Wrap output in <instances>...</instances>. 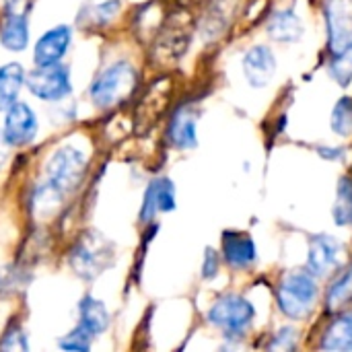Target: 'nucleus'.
<instances>
[{
    "label": "nucleus",
    "mask_w": 352,
    "mask_h": 352,
    "mask_svg": "<svg viewBox=\"0 0 352 352\" xmlns=\"http://www.w3.org/2000/svg\"><path fill=\"white\" fill-rule=\"evenodd\" d=\"M87 171V155L72 146H60L45 163V186L60 198L74 192Z\"/></svg>",
    "instance_id": "f257e3e1"
},
{
    "label": "nucleus",
    "mask_w": 352,
    "mask_h": 352,
    "mask_svg": "<svg viewBox=\"0 0 352 352\" xmlns=\"http://www.w3.org/2000/svg\"><path fill=\"white\" fill-rule=\"evenodd\" d=\"M136 85V70L130 62L118 60L109 64L91 85V101L97 107H113L124 101Z\"/></svg>",
    "instance_id": "f03ea898"
},
{
    "label": "nucleus",
    "mask_w": 352,
    "mask_h": 352,
    "mask_svg": "<svg viewBox=\"0 0 352 352\" xmlns=\"http://www.w3.org/2000/svg\"><path fill=\"white\" fill-rule=\"evenodd\" d=\"M318 297L316 274L305 270L289 272L278 287V307L291 320H303L314 309Z\"/></svg>",
    "instance_id": "7ed1b4c3"
},
{
    "label": "nucleus",
    "mask_w": 352,
    "mask_h": 352,
    "mask_svg": "<svg viewBox=\"0 0 352 352\" xmlns=\"http://www.w3.org/2000/svg\"><path fill=\"white\" fill-rule=\"evenodd\" d=\"M111 258L113 250L109 241L95 231H87L70 252V268L80 278L91 280L111 264Z\"/></svg>",
    "instance_id": "20e7f679"
},
{
    "label": "nucleus",
    "mask_w": 352,
    "mask_h": 352,
    "mask_svg": "<svg viewBox=\"0 0 352 352\" xmlns=\"http://www.w3.org/2000/svg\"><path fill=\"white\" fill-rule=\"evenodd\" d=\"M254 318H256L254 305L239 295L221 297L208 311L210 324H214L229 336H241L252 326Z\"/></svg>",
    "instance_id": "39448f33"
},
{
    "label": "nucleus",
    "mask_w": 352,
    "mask_h": 352,
    "mask_svg": "<svg viewBox=\"0 0 352 352\" xmlns=\"http://www.w3.org/2000/svg\"><path fill=\"white\" fill-rule=\"evenodd\" d=\"M31 95L41 101H62L72 93V78L66 66H35L25 80Z\"/></svg>",
    "instance_id": "423d86ee"
},
{
    "label": "nucleus",
    "mask_w": 352,
    "mask_h": 352,
    "mask_svg": "<svg viewBox=\"0 0 352 352\" xmlns=\"http://www.w3.org/2000/svg\"><path fill=\"white\" fill-rule=\"evenodd\" d=\"M37 130H39L37 116L27 103L16 101L6 109L2 134L6 138L8 146H25V144L33 142L37 136Z\"/></svg>",
    "instance_id": "0eeeda50"
},
{
    "label": "nucleus",
    "mask_w": 352,
    "mask_h": 352,
    "mask_svg": "<svg viewBox=\"0 0 352 352\" xmlns=\"http://www.w3.org/2000/svg\"><path fill=\"white\" fill-rule=\"evenodd\" d=\"M328 37L332 54H340L352 45V4L351 0H328L326 2Z\"/></svg>",
    "instance_id": "6e6552de"
},
{
    "label": "nucleus",
    "mask_w": 352,
    "mask_h": 352,
    "mask_svg": "<svg viewBox=\"0 0 352 352\" xmlns=\"http://www.w3.org/2000/svg\"><path fill=\"white\" fill-rule=\"evenodd\" d=\"M72 41V29L68 25H58L47 29L33 47L35 66H56L66 56Z\"/></svg>",
    "instance_id": "1a4fd4ad"
},
{
    "label": "nucleus",
    "mask_w": 352,
    "mask_h": 352,
    "mask_svg": "<svg viewBox=\"0 0 352 352\" xmlns=\"http://www.w3.org/2000/svg\"><path fill=\"white\" fill-rule=\"evenodd\" d=\"M243 72L252 87H266L276 72V58L268 45H254L243 56Z\"/></svg>",
    "instance_id": "9d476101"
},
{
    "label": "nucleus",
    "mask_w": 352,
    "mask_h": 352,
    "mask_svg": "<svg viewBox=\"0 0 352 352\" xmlns=\"http://www.w3.org/2000/svg\"><path fill=\"white\" fill-rule=\"evenodd\" d=\"M342 254V243L330 235H318L309 243V258L307 268L316 276H326L336 264Z\"/></svg>",
    "instance_id": "9b49d317"
},
{
    "label": "nucleus",
    "mask_w": 352,
    "mask_h": 352,
    "mask_svg": "<svg viewBox=\"0 0 352 352\" xmlns=\"http://www.w3.org/2000/svg\"><path fill=\"white\" fill-rule=\"evenodd\" d=\"M175 208V188L173 182L167 177H159L155 182H151V186L146 188L144 194V202H142V210H140V219L144 223L153 221L157 212H169Z\"/></svg>",
    "instance_id": "f8f14e48"
},
{
    "label": "nucleus",
    "mask_w": 352,
    "mask_h": 352,
    "mask_svg": "<svg viewBox=\"0 0 352 352\" xmlns=\"http://www.w3.org/2000/svg\"><path fill=\"white\" fill-rule=\"evenodd\" d=\"M223 256L233 268H248L256 262V243L245 233H225L223 237Z\"/></svg>",
    "instance_id": "ddd939ff"
},
{
    "label": "nucleus",
    "mask_w": 352,
    "mask_h": 352,
    "mask_svg": "<svg viewBox=\"0 0 352 352\" xmlns=\"http://www.w3.org/2000/svg\"><path fill=\"white\" fill-rule=\"evenodd\" d=\"M0 45L8 52H23L29 45V23L21 12H8L0 25Z\"/></svg>",
    "instance_id": "4468645a"
},
{
    "label": "nucleus",
    "mask_w": 352,
    "mask_h": 352,
    "mask_svg": "<svg viewBox=\"0 0 352 352\" xmlns=\"http://www.w3.org/2000/svg\"><path fill=\"white\" fill-rule=\"evenodd\" d=\"M25 80L27 74L19 62H8L0 66V111H6L12 103H16Z\"/></svg>",
    "instance_id": "2eb2a0df"
},
{
    "label": "nucleus",
    "mask_w": 352,
    "mask_h": 352,
    "mask_svg": "<svg viewBox=\"0 0 352 352\" xmlns=\"http://www.w3.org/2000/svg\"><path fill=\"white\" fill-rule=\"evenodd\" d=\"M78 324L91 332L93 336L97 334H103L109 326V314H107V307L91 297V295H85L80 301H78Z\"/></svg>",
    "instance_id": "dca6fc26"
},
{
    "label": "nucleus",
    "mask_w": 352,
    "mask_h": 352,
    "mask_svg": "<svg viewBox=\"0 0 352 352\" xmlns=\"http://www.w3.org/2000/svg\"><path fill=\"white\" fill-rule=\"evenodd\" d=\"M268 33L276 41L295 43L303 37L305 27H303V21L299 19V14L295 10H278L268 23Z\"/></svg>",
    "instance_id": "f3484780"
},
{
    "label": "nucleus",
    "mask_w": 352,
    "mask_h": 352,
    "mask_svg": "<svg viewBox=\"0 0 352 352\" xmlns=\"http://www.w3.org/2000/svg\"><path fill=\"white\" fill-rule=\"evenodd\" d=\"M169 140L177 146V148H194L198 144V134H196V120L192 113H188L186 109L177 111L171 126H169Z\"/></svg>",
    "instance_id": "a211bd4d"
},
{
    "label": "nucleus",
    "mask_w": 352,
    "mask_h": 352,
    "mask_svg": "<svg viewBox=\"0 0 352 352\" xmlns=\"http://www.w3.org/2000/svg\"><path fill=\"white\" fill-rule=\"evenodd\" d=\"M322 349L326 351H352V311L334 320L326 330Z\"/></svg>",
    "instance_id": "6ab92c4d"
},
{
    "label": "nucleus",
    "mask_w": 352,
    "mask_h": 352,
    "mask_svg": "<svg viewBox=\"0 0 352 352\" xmlns=\"http://www.w3.org/2000/svg\"><path fill=\"white\" fill-rule=\"evenodd\" d=\"M332 214L338 225H352V182L346 177L338 182L336 204Z\"/></svg>",
    "instance_id": "aec40b11"
},
{
    "label": "nucleus",
    "mask_w": 352,
    "mask_h": 352,
    "mask_svg": "<svg viewBox=\"0 0 352 352\" xmlns=\"http://www.w3.org/2000/svg\"><path fill=\"white\" fill-rule=\"evenodd\" d=\"M352 295V266L349 270H344L330 287L328 291V307L336 309L340 307L346 299H351Z\"/></svg>",
    "instance_id": "412c9836"
},
{
    "label": "nucleus",
    "mask_w": 352,
    "mask_h": 352,
    "mask_svg": "<svg viewBox=\"0 0 352 352\" xmlns=\"http://www.w3.org/2000/svg\"><path fill=\"white\" fill-rule=\"evenodd\" d=\"M332 130L340 136L352 134V99L342 97L332 111Z\"/></svg>",
    "instance_id": "4be33fe9"
},
{
    "label": "nucleus",
    "mask_w": 352,
    "mask_h": 352,
    "mask_svg": "<svg viewBox=\"0 0 352 352\" xmlns=\"http://www.w3.org/2000/svg\"><path fill=\"white\" fill-rule=\"evenodd\" d=\"M91 340H93V334L87 332L80 324L76 328H72L64 338L58 340V346L64 349V351L72 352H87L91 349Z\"/></svg>",
    "instance_id": "5701e85b"
},
{
    "label": "nucleus",
    "mask_w": 352,
    "mask_h": 352,
    "mask_svg": "<svg viewBox=\"0 0 352 352\" xmlns=\"http://www.w3.org/2000/svg\"><path fill=\"white\" fill-rule=\"evenodd\" d=\"M330 72L332 76L340 82V85H346L352 78V45L349 50L340 52L334 56V62L330 66Z\"/></svg>",
    "instance_id": "b1692460"
},
{
    "label": "nucleus",
    "mask_w": 352,
    "mask_h": 352,
    "mask_svg": "<svg viewBox=\"0 0 352 352\" xmlns=\"http://www.w3.org/2000/svg\"><path fill=\"white\" fill-rule=\"evenodd\" d=\"M0 349H4V351H27V336L19 328H12L10 332L4 334Z\"/></svg>",
    "instance_id": "393cba45"
},
{
    "label": "nucleus",
    "mask_w": 352,
    "mask_h": 352,
    "mask_svg": "<svg viewBox=\"0 0 352 352\" xmlns=\"http://www.w3.org/2000/svg\"><path fill=\"white\" fill-rule=\"evenodd\" d=\"M219 272V254L214 250H206L204 254V264H202V276L204 278H214Z\"/></svg>",
    "instance_id": "a878e982"
},
{
    "label": "nucleus",
    "mask_w": 352,
    "mask_h": 352,
    "mask_svg": "<svg viewBox=\"0 0 352 352\" xmlns=\"http://www.w3.org/2000/svg\"><path fill=\"white\" fill-rule=\"evenodd\" d=\"M276 346H280V349H293L295 346V330L283 328L276 334V340L272 342V349H276Z\"/></svg>",
    "instance_id": "bb28decb"
},
{
    "label": "nucleus",
    "mask_w": 352,
    "mask_h": 352,
    "mask_svg": "<svg viewBox=\"0 0 352 352\" xmlns=\"http://www.w3.org/2000/svg\"><path fill=\"white\" fill-rule=\"evenodd\" d=\"M6 155H8V142H6V138H4V134H2V128H0V167H2L4 161H6Z\"/></svg>",
    "instance_id": "cd10ccee"
},
{
    "label": "nucleus",
    "mask_w": 352,
    "mask_h": 352,
    "mask_svg": "<svg viewBox=\"0 0 352 352\" xmlns=\"http://www.w3.org/2000/svg\"><path fill=\"white\" fill-rule=\"evenodd\" d=\"M320 153L324 155V157H328V159H338L340 155H342V151L340 148H320Z\"/></svg>",
    "instance_id": "c85d7f7f"
}]
</instances>
